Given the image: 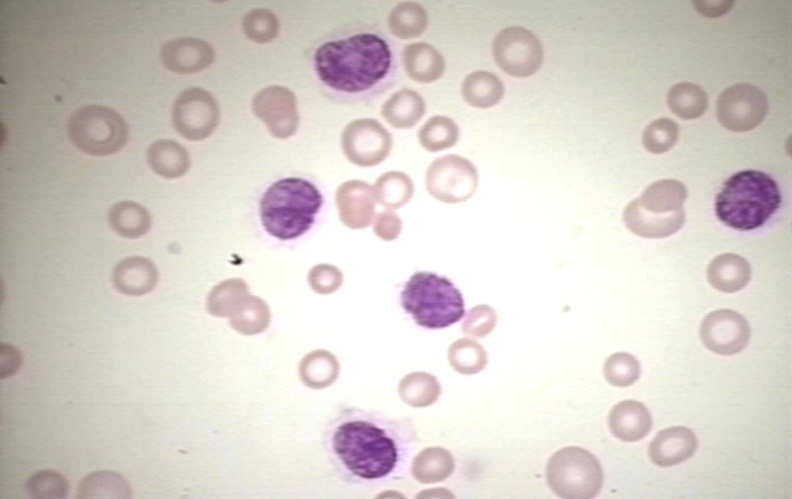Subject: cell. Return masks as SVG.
Listing matches in <instances>:
<instances>
[{
  "label": "cell",
  "instance_id": "obj_1",
  "mask_svg": "<svg viewBox=\"0 0 792 499\" xmlns=\"http://www.w3.org/2000/svg\"><path fill=\"white\" fill-rule=\"evenodd\" d=\"M418 443L409 418L345 407L330 419L324 449L331 466L345 482L372 488L405 473Z\"/></svg>",
  "mask_w": 792,
  "mask_h": 499
},
{
  "label": "cell",
  "instance_id": "obj_2",
  "mask_svg": "<svg viewBox=\"0 0 792 499\" xmlns=\"http://www.w3.org/2000/svg\"><path fill=\"white\" fill-rule=\"evenodd\" d=\"M392 54L387 42L373 33H358L319 46L314 68L320 81L343 93H361L388 73Z\"/></svg>",
  "mask_w": 792,
  "mask_h": 499
},
{
  "label": "cell",
  "instance_id": "obj_3",
  "mask_svg": "<svg viewBox=\"0 0 792 499\" xmlns=\"http://www.w3.org/2000/svg\"><path fill=\"white\" fill-rule=\"evenodd\" d=\"M781 192L777 182L758 170H742L730 176L715 198L717 218L726 226L750 231L763 226L777 211Z\"/></svg>",
  "mask_w": 792,
  "mask_h": 499
},
{
  "label": "cell",
  "instance_id": "obj_4",
  "mask_svg": "<svg viewBox=\"0 0 792 499\" xmlns=\"http://www.w3.org/2000/svg\"><path fill=\"white\" fill-rule=\"evenodd\" d=\"M323 203L320 190L300 177L282 178L267 188L259 214L266 232L280 240L295 239L314 223Z\"/></svg>",
  "mask_w": 792,
  "mask_h": 499
},
{
  "label": "cell",
  "instance_id": "obj_5",
  "mask_svg": "<svg viewBox=\"0 0 792 499\" xmlns=\"http://www.w3.org/2000/svg\"><path fill=\"white\" fill-rule=\"evenodd\" d=\"M400 300L416 324L427 329L451 326L466 313L460 290L433 272L414 273L404 284Z\"/></svg>",
  "mask_w": 792,
  "mask_h": 499
},
{
  "label": "cell",
  "instance_id": "obj_6",
  "mask_svg": "<svg viewBox=\"0 0 792 499\" xmlns=\"http://www.w3.org/2000/svg\"><path fill=\"white\" fill-rule=\"evenodd\" d=\"M67 132L76 148L92 156L118 152L129 135L128 125L118 112L96 104L77 109L68 120Z\"/></svg>",
  "mask_w": 792,
  "mask_h": 499
},
{
  "label": "cell",
  "instance_id": "obj_7",
  "mask_svg": "<svg viewBox=\"0 0 792 499\" xmlns=\"http://www.w3.org/2000/svg\"><path fill=\"white\" fill-rule=\"evenodd\" d=\"M492 55L503 72L512 77L524 78L541 68L544 48L532 31L521 26H509L496 34Z\"/></svg>",
  "mask_w": 792,
  "mask_h": 499
},
{
  "label": "cell",
  "instance_id": "obj_8",
  "mask_svg": "<svg viewBox=\"0 0 792 499\" xmlns=\"http://www.w3.org/2000/svg\"><path fill=\"white\" fill-rule=\"evenodd\" d=\"M478 183L479 175L475 165L455 154L435 159L425 175L428 193L444 203L467 201L476 192Z\"/></svg>",
  "mask_w": 792,
  "mask_h": 499
},
{
  "label": "cell",
  "instance_id": "obj_9",
  "mask_svg": "<svg viewBox=\"0 0 792 499\" xmlns=\"http://www.w3.org/2000/svg\"><path fill=\"white\" fill-rule=\"evenodd\" d=\"M171 118L181 136L199 141L209 137L216 129L220 109L210 92L201 87H189L175 99Z\"/></svg>",
  "mask_w": 792,
  "mask_h": 499
},
{
  "label": "cell",
  "instance_id": "obj_10",
  "mask_svg": "<svg viewBox=\"0 0 792 499\" xmlns=\"http://www.w3.org/2000/svg\"><path fill=\"white\" fill-rule=\"evenodd\" d=\"M717 118L726 129L734 132L753 130L768 113L766 94L748 83H738L725 89L716 106Z\"/></svg>",
  "mask_w": 792,
  "mask_h": 499
},
{
  "label": "cell",
  "instance_id": "obj_11",
  "mask_svg": "<svg viewBox=\"0 0 792 499\" xmlns=\"http://www.w3.org/2000/svg\"><path fill=\"white\" fill-rule=\"evenodd\" d=\"M392 136L376 119L361 118L350 122L341 135L347 159L361 167L380 164L392 149Z\"/></svg>",
  "mask_w": 792,
  "mask_h": 499
},
{
  "label": "cell",
  "instance_id": "obj_12",
  "mask_svg": "<svg viewBox=\"0 0 792 499\" xmlns=\"http://www.w3.org/2000/svg\"><path fill=\"white\" fill-rule=\"evenodd\" d=\"M251 107L275 138L287 139L296 133L300 120L298 105L289 88L267 86L254 96Z\"/></svg>",
  "mask_w": 792,
  "mask_h": 499
},
{
  "label": "cell",
  "instance_id": "obj_13",
  "mask_svg": "<svg viewBox=\"0 0 792 499\" xmlns=\"http://www.w3.org/2000/svg\"><path fill=\"white\" fill-rule=\"evenodd\" d=\"M751 329L748 321L731 309L710 312L702 320L700 338L704 346L719 355L741 352L749 343Z\"/></svg>",
  "mask_w": 792,
  "mask_h": 499
},
{
  "label": "cell",
  "instance_id": "obj_14",
  "mask_svg": "<svg viewBox=\"0 0 792 499\" xmlns=\"http://www.w3.org/2000/svg\"><path fill=\"white\" fill-rule=\"evenodd\" d=\"M215 59L213 47L195 37H180L168 41L160 49L163 66L178 74H192L209 67Z\"/></svg>",
  "mask_w": 792,
  "mask_h": 499
},
{
  "label": "cell",
  "instance_id": "obj_15",
  "mask_svg": "<svg viewBox=\"0 0 792 499\" xmlns=\"http://www.w3.org/2000/svg\"><path fill=\"white\" fill-rule=\"evenodd\" d=\"M335 198L343 224L352 229L370 225L377 201L372 185L361 180L346 181L338 187Z\"/></svg>",
  "mask_w": 792,
  "mask_h": 499
},
{
  "label": "cell",
  "instance_id": "obj_16",
  "mask_svg": "<svg viewBox=\"0 0 792 499\" xmlns=\"http://www.w3.org/2000/svg\"><path fill=\"white\" fill-rule=\"evenodd\" d=\"M697 447V437L691 429L672 426L656 434L648 446V455L655 465L671 467L691 458Z\"/></svg>",
  "mask_w": 792,
  "mask_h": 499
},
{
  "label": "cell",
  "instance_id": "obj_17",
  "mask_svg": "<svg viewBox=\"0 0 792 499\" xmlns=\"http://www.w3.org/2000/svg\"><path fill=\"white\" fill-rule=\"evenodd\" d=\"M158 282V270L146 257L130 256L120 260L113 268L114 288L125 295L141 296L151 292Z\"/></svg>",
  "mask_w": 792,
  "mask_h": 499
},
{
  "label": "cell",
  "instance_id": "obj_18",
  "mask_svg": "<svg viewBox=\"0 0 792 499\" xmlns=\"http://www.w3.org/2000/svg\"><path fill=\"white\" fill-rule=\"evenodd\" d=\"M622 218L632 233L659 239L676 233L683 226L685 211L681 209L667 215H654L641 209L634 199L624 208Z\"/></svg>",
  "mask_w": 792,
  "mask_h": 499
},
{
  "label": "cell",
  "instance_id": "obj_19",
  "mask_svg": "<svg viewBox=\"0 0 792 499\" xmlns=\"http://www.w3.org/2000/svg\"><path fill=\"white\" fill-rule=\"evenodd\" d=\"M608 425L611 433L625 442L644 438L652 427V416L648 408L636 400H623L609 413Z\"/></svg>",
  "mask_w": 792,
  "mask_h": 499
},
{
  "label": "cell",
  "instance_id": "obj_20",
  "mask_svg": "<svg viewBox=\"0 0 792 499\" xmlns=\"http://www.w3.org/2000/svg\"><path fill=\"white\" fill-rule=\"evenodd\" d=\"M751 266L742 256L724 253L711 260L707 267V279L713 288L724 293L743 289L751 279Z\"/></svg>",
  "mask_w": 792,
  "mask_h": 499
},
{
  "label": "cell",
  "instance_id": "obj_21",
  "mask_svg": "<svg viewBox=\"0 0 792 499\" xmlns=\"http://www.w3.org/2000/svg\"><path fill=\"white\" fill-rule=\"evenodd\" d=\"M406 74L418 83H432L440 79L445 71V60L432 45L417 42L407 45L402 53Z\"/></svg>",
  "mask_w": 792,
  "mask_h": 499
},
{
  "label": "cell",
  "instance_id": "obj_22",
  "mask_svg": "<svg viewBox=\"0 0 792 499\" xmlns=\"http://www.w3.org/2000/svg\"><path fill=\"white\" fill-rule=\"evenodd\" d=\"M687 198L686 186L675 179H662L650 184L635 201L644 211L667 215L683 209Z\"/></svg>",
  "mask_w": 792,
  "mask_h": 499
},
{
  "label": "cell",
  "instance_id": "obj_23",
  "mask_svg": "<svg viewBox=\"0 0 792 499\" xmlns=\"http://www.w3.org/2000/svg\"><path fill=\"white\" fill-rule=\"evenodd\" d=\"M150 168L165 179H176L187 173L190 167L188 151L171 139H158L147 149Z\"/></svg>",
  "mask_w": 792,
  "mask_h": 499
},
{
  "label": "cell",
  "instance_id": "obj_24",
  "mask_svg": "<svg viewBox=\"0 0 792 499\" xmlns=\"http://www.w3.org/2000/svg\"><path fill=\"white\" fill-rule=\"evenodd\" d=\"M426 112L422 96L403 88L391 95L381 108V115L394 128L408 129L417 124Z\"/></svg>",
  "mask_w": 792,
  "mask_h": 499
},
{
  "label": "cell",
  "instance_id": "obj_25",
  "mask_svg": "<svg viewBox=\"0 0 792 499\" xmlns=\"http://www.w3.org/2000/svg\"><path fill=\"white\" fill-rule=\"evenodd\" d=\"M505 87L495 74L488 71H474L462 81L461 94L464 101L472 107L487 109L497 105L503 98Z\"/></svg>",
  "mask_w": 792,
  "mask_h": 499
},
{
  "label": "cell",
  "instance_id": "obj_26",
  "mask_svg": "<svg viewBox=\"0 0 792 499\" xmlns=\"http://www.w3.org/2000/svg\"><path fill=\"white\" fill-rule=\"evenodd\" d=\"M108 220L115 233L128 239L144 236L151 227L149 211L139 203L128 200L113 204Z\"/></svg>",
  "mask_w": 792,
  "mask_h": 499
},
{
  "label": "cell",
  "instance_id": "obj_27",
  "mask_svg": "<svg viewBox=\"0 0 792 499\" xmlns=\"http://www.w3.org/2000/svg\"><path fill=\"white\" fill-rule=\"evenodd\" d=\"M128 482L119 473L96 471L82 479L76 493L77 498H130Z\"/></svg>",
  "mask_w": 792,
  "mask_h": 499
},
{
  "label": "cell",
  "instance_id": "obj_28",
  "mask_svg": "<svg viewBox=\"0 0 792 499\" xmlns=\"http://www.w3.org/2000/svg\"><path fill=\"white\" fill-rule=\"evenodd\" d=\"M667 104L676 116L691 120L704 114L708 106V96L699 85L680 82L670 88Z\"/></svg>",
  "mask_w": 792,
  "mask_h": 499
},
{
  "label": "cell",
  "instance_id": "obj_29",
  "mask_svg": "<svg viewBox=\"0 0 792 499\" xmlns=\"http://www.w3.org/2000/svg\"><path fill=\"white\" fill-rule=\"evenodd\" d=\"M428 15L423 6L416 2H402L388 16L390 32L400 39H412L424 33Z\"/></svg>",
  "mask_w": 792,
  "mask_h": 499
},
{
  "label": "cell",
  "instance_id": "obj_30",
  "mask_svg": "<svg viewBox=\"0 0 792 499\" xmlns=\"http://www.w3.org/2000/svg\"><path fill=\"white\" fill-rule=\"evenodd\" d=\"M376 200L388 209L407 204L414 194L411 178L401 171H388L378 177L374 185Z\"/></svg>",
  "mask_w": 792,
  "mask_h": 499
},
{
  "label": "cell",
  "instance_id": "obj_31",
  "mask_svg": "<svg viewBox=\"0 0 792 499\" xmlns=\"http://www.w3.org/2000/svg\"><path fill=\"white\" fill-rule=\"evenodd\" d=\"M459 135V127L452 118L436 115L423 124L419 130L418 139L425 150L438 152L455 146Z\"/></svg>",
  "mask_w": 792,
  "mask_h": 499
},
{
  "label": "cell",
  "instance_id": "obj_32",
  "mask_svg": "<svg viewBox=\"0 0 792 499\" xmlns=\"http://www.w3.org/2000/svg\"><path fill=\"white\" fill-rule=\"evenodd\" d=\"M242 29L248 39L264 44L279 34L280 23L277 16L266 8H254L242 20Z\"/></svg>",
  "mask_w": 792,
  "mask_h": 499
},
{
  "label": "cell",
  "instance_id": "obj_33",
  "mask_svg": "<svg viewBox=\"0 0 792 499\" xmlns=\"http://www.w3.org/2000/svg\"><path fill=\"white\" fill-rule=\"evenodd\" d=\"M678 124L669 118H659L647 125L642 134L644 148L652 154H662L677 142Z\"/></svg>",
  "mask_w": 792,
  "mask_h": 499
},
{
  "label": "cell",
  "instance_id": "obj_34",
  "mask_svg": "<svg viewBox=\"0 0 792 499\" xmlns=\"http://www.w3.org/2000/svg\"><path fill=\"white\" fill-rule=\"evenodd\" d=\"M26 490L32 498H64L68 494L69 485L67 480L55 470L42 469L27 479Z\"/></svg>",
  "mask_w": 792,
  "mask_h": 499
},
{
  "label": "cell",
  "instance_id": "obj_35",
  "mask_svg": "<svg viewBox=\"0 0 792 499\" xmlns=\"http://www.w3.org/2000/svg\"><path fill=\"white\" fill-rule=\"evenodd\" d=\"M640 373L638 360L627 352L612 354L604 364V375L613 386H630L638 380Z\"/></svg>",
  "mask_w": 792,
  "mask_h": 499
},
{
  "label": "cell",
  "instance_id": "obj_36",
  "mask_svg": "<svg viewBox=\"0 0 792 499\" xmlns=\"http://www.w3.org/2000/svg\"><path fill=\"white\" fill-rule=\"evenodd\" d=\"M401 229V219L395 212L391 210L379 213L373 224L374 233L384 241H392L396 239L399 236Z\"/></svg>",
  "mask_w": 792,
  "mask_h": 499
},
{
  "label": "cell",
  "instance_id": "obj_37",
  "mask_svg": "<svg viewBox=\"0 0 792 499\" xmlns=\"http://www.w3.org/2000/svg\"><path fill=\"white\" fill-rule=\"evenodd\" d=\"M1 379L14 375L22 363L20 351L11 344L1 343Z\"/></svg>",
  "mask_w": 792,
  "mask_h": 499
},
{
  "label": "cell",
  "instance_id": "obj_38",
  "mask_svg": "<svg viewBox=\"0 0 792 499\" xmlns=\"http://www.w3.org/2000/svg\"><path fill=\"white\" fill-rule=\"evenodd\" d=\"M697 11L708 17H718L726 14L731 7L733 1H693Z\"/></svg>",
  "mask_w": 792,
  "mask_h": 499
}]
</instances>
